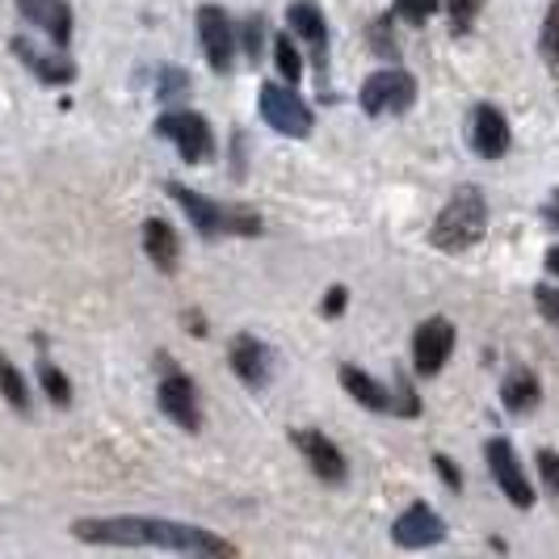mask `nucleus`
<instances>
[{"mask_svg": "<svg viewBox=\"0 0 559 559\" xmlns=\"http://www.w3.org/2000/svg\"><path fill=\"white\" fill-rule=\"evenodd\" d=\"M168 194L177 198V206L190 215V224L211 240V236H224V231H240V236H257L261 231V219L249 215V211H224L219 202L202 198L198 190H186L181 181H168Z\"/></svg>", "mask_w": 559, "mask_h": 559, "instance_id": "obj_3", "label": "nucleus"}, {"mask_svg": "<svg viewBox=\"0 0 559 559\" xmlns=\"http://www.w3.org/2000/svg\"><path fill=\"white\" fill-rule=\"evenodd\" d=\"M538 472H543V484L559 492V454L556 450H538Z\"/></svg>", "mask_w": 559, "mask_h": 559, "instance_id": "obj_27", "label": "nucleus"}, {"mask_svg": "<svg viewBox=\"0 0 559 559\" xmlns=\"http://www.w3.org/2000/svg\"><path fill=\"white\" fill-rule=\"evenodd\" d=\"M261 118H265L278 135H290V140H308L311 135V110L295 88L261 84Z\"/></svg>", "mask_w": 559, "mask_h": 559, "instance_id": "obj_4", "label": "nucleus"}, {"mask_svg": "<svg viewBox=\"0 0 559 559\" xmlns=\"http://www.w3.org/2000/svg\"><path fill=\"white\" fill-rule=\"evenodd\" d=\"M231 370H236L249 388H265V383H270V345L257 341L252 333H240L231 341Z\"/></svg>", "mask_w": 559, "mask_h": 559, "instance_id": "obj_14", "label": "nucleus"}, {"mask_svg": "<svg viewBox=\"0 0 559 559\" xmlns=\"http://www.w3.org/2000/svg\"><path fill=\"white\" fill-rule=\"evenodd\" d=\"M501 400L513 417H526V413L538 408V379H534L531 370H513V374L504 379Z\"/></svg>", "mask_w": 559, "mask_h": 559, "instance_id": "obj_20", "label": "nucleus"}, {"mask_svg": "<svg viewBox=\"0 0 559 559\" xmlns=\"http://www.w3.org/2000/svg\"><path fill=\"white\" fill-rule=\"evenodd\" d=\"M143 249H147V257H152L165 274L177 270V231H173L165 219H147V224H143Z\"/></svg>", "mask_w": 559, "mask_h": 559, "instance_id": "obj_19", "label": "nucleus"}, {"mask_svg": "<svg viewBox=\"0 0 559 559\" xmlns=\"http://www.w3.org/2000/svg\"><path fill=\"white\" fill-rule=\"evenodd\" d=\"M17 9H22L26 22L47 29L56 47H68V38H72V9L63 0H17Z\"/></svg>", "mask_w": 559, "mask_h": 559, "instance_id": "obj_15", "label": "nucleus"}, {"mask_svg": "<svg viewBox=\"0 0 559 559\" xmlns=\"http://www.w3.org/2000/svg\"><path fill=\"white\" fill-rule=\"evenodd\" d=\"M433 467H438V476L447 479V488H454V492H459V488H463V476H459V467H454V463H450L447 454H433Z\"/></svg>", "mask_w": 559, "mask_h": 559, "instance_id": "obj_29", "label": "nucleus"}, {"mask_svg": "<svg viewBox=\"0 0 559 559\" xmlns=\"http://www.w3.org/2000/svg\"><path fill=\"white\" fill-rule=\"evenodd\" d=\"M472 147H476L484 160H501L504 152H509V122L488 102L476 106V114H472Z\"/></svg>", "mask_w": 559, "mask_h": 559, "instance_id": "obj_13", "label": "nucleus"}, {"mask_svg": "<svg viewBox=\"0 0 559 559\" xmlns=\"http://www.w3.org/2000/svg\"><path fill=\"white\" fill-rule=\"evenodd\" d=\"M341 388L354 395L362 408H370V413H388L392 408V395H388V388L383 383H374L366 370H358V366H341Z\"/></svg>", "mask_w": 559, "mask_h": 559, "instance_id": "obj_17", "label": "nucleus"}, {"mask_svg": "<svg viewBox=\"0 0 559 559\" xmlns=\"http://www.w3.org/2000/svg\"><path fill=\"white\" fill-rule=\"evenodd\" d=\"M156 135H165V140L177 143L181 160H190V165H206V160L215 156V135H211V127H206L202 114H190V110L165 114V118L156 122Z\"/></svg>", "mask_w": 559, "mask_h": 559, "instance_id": "obj_5", "label": "nucleus"}, {"mask_svg": "<svg viewBox=\"0 0 559 559\" xmlns=\"http://www.w3.org/2000/svg\"><path fill=\"white\" fill-rule=\"evenodd\" d=\"M484 454H488V472H492V479L501 484V492L509 497V504L531 509L534 488H531V479H526V467H522V459H518L513 442H509V438H492Z\"/></svg>", "mask_w": 559, "mask_h": 559, "instance_id": "obj_7", "label": "nucleus"}, {"mask_svg": "<svg viewBox=\"0 0 559 559\" xmlns=\"http://www.w3.org/2000/svg\"><path fill=\"white\" fill-rule=\"evenodd\" d=\"M417 102V81L404 68H383L362 84V110L366 114H404Z\"/></svg>", "mask_w": 559, "mask_h": 559, "instance_id": "obj_6", "label": "nucleus"}, {"mask_svg": "<svg viewBox=\"0 0 559 559\" xmlns=\"http://www.w3.org/2000/svg\"><path fill=\"white\" fill-rule=\"evenodd\" d=\"M13 51H17V59L26 63L29 72L38 76V81L47 84H68L72 76H76V68L68 63V59H56V56H43L34 43H26V38H13Z\"/></svg>", "mask_w": 559, "mask_h": 559, "instance_id": "obj_16", "label": "nucleus"}, {"mask_svg": "<svg viewBox=\"0 0 559 559\" xmlns=\"http://www.w3.org/2000/svg\"><path fill=\"white\" fill-rule=\"evenodd\" d=\"M484 227H488V202H484V194H479L476 186H467V190H459L442 206V215H438V224L429 231V240H433V249L442 252H463L472 249V245H479Z\"/></svg>", "mask_w": 559, "mask_h": 559, "instance_id": "obj_2", "label": "nucleus"}, {"mask_svg": "<svg viewBox=\"0 0 559 559\" xmlns=\"http://www.w3.org/2000/svg\"><path fill=\"white\" fill-rule=\"evenodd\" d=\"M547 270H551V274H556V278H559V249L547 252Z\"/></svg>", "mask_w": 559, "mask_h": 559, "instance_id": "obj_33", "label": "nucleus"}, {"mask_svg": "<svg viewBox=\"0 0 559 559\" xmlns=\"http://www.w3.org/2000/svg\"><path fill=\"white\" fill-rule=\"evenodd\" d=\"M0 392L4 400L17 408V413H29V395H26V379L17 374V366L9 362V358H0Z\"/></svg>", "mask_w": 559, "mask_h": 559, "instance_id": "obj_21", "label": "nucleus"}, {"mask_svg": "<svg viewBox=\"0 0 559 559\" xmlns=\"http://www.w3.org/2000/svg\"><path fill=\"white\" fill-rule=\"evenodd\" d=\"M274 59H278V72H282V76H286L290 84H295L299 76H304V59H299V51H295L290 34H282L278 43H274Z\"/></svg>", "mask_w": 559, "mask_h": 559, "instance_id": "obj_24", "label": "nucleus"}, {"mask_svg": "<svg viewBox=\"0 0 559 559\" xmlns=\"http://www.w3.org/2000/svg\"><path fill=\"white\" fill-rule=\"evenodd\" d=\"M286 22H290V29H295L299 38H308L311 47H316V56H324V47H329V26H324V13H320L311 0H295V4L286 9Z\"/></svg>", "mask_w": 559, "mask_h": 559, "instance_id": "obj_18", "label": "nucleus"}, {"mask_svg": "<svg viewBox=\"0 0 559 559\" xmlns=\"http://www.w3.org/2000/svg\"><path fill=\"white\" fill-rule=\"evenodd\" d=\"M547 219H551V224L559 227V190L551 194V202H547Z\"/></svg>", "mask_w": 559, "mask_h": 559, "instance_id": "obj_32", "label": "nucleus"}, {"mask_svg": "<svg viewBox=\"0 0 559 559\" xmlns=\"http://www.w3.org/2000/svg\"><path fill=\"white\" fill-rule=\"evenodd\" d=\"M290 438H295V447L304 450L308 467L324 479V484H341V479H345V472H349V467H345V454H341L320 429H295Z\"/></svg>", "mask_w": 559, "mask_h": 559, "instance_id": "obj_11", "label": "nucleus"}, {"mask_svg": "<svg viewBox=\"0 0 559 559\" xmlns=\"http://www.w3.org/2000/svg\"><path fill=\"white\" fill-rule=\"evenodd\" d=\"M72 534L84 543H122V547H165L177 556H236V547L219 534L168 522V518H81Z\"/></svg>", "mask_w": 559, "mask_h": 559, "instance_id": "obj_1", "label": "nucleus"}, {"mask_svg": "<svg viewBox=\"0 0 559 559\" xmlns=\"http://www.w3.org/2000/svg\"><path fill=\"white\" fill-rule=\"evenodd\" d=\"M341 311H345V286H333L324 299V316H341Z\"/></svg>", "mask_w": 559, "mask_h": 559, "instance_id": "obj_31", "label": "nucleus"}, {"mask_svg": "<svg viewBox=\"0 0 559 559\" xmlns=\"http://www.w3.org/2000/svg\"><path fill=\"white\" fill-rule=\"evenodd\" d=\"M38 379H43V392L56 400L59 408H68L72 404V383H68V374L51 362H38Z\"/></svg>", "mask_w": 559, "mask_h": 559, "instance_id": "obj_22", "label": "nucleus"}, {"mask_svg": "<svg viewBox=\"0 0 559 559\" xmlns=\"http://www.w3.org/2000/svg\"><path fill=\"white\" fill-rule=\"evenodd\" d=\"M450 349H454V324H450L447 316L425 320L417 336H413V362H417L420 374H438L447 366Z\"/></svg>", "mask_w": 559, "mask_h": 559, "instance_id": "obj_9", "label": "nucleus"}, {"mask_svg": "<svg viewBox=\"0 0 559 559\" xmlns=\"http://www.w3.org/2000/svg\"><path fill=\"white\" fill-rule=\"evenodd\" d=\"M245 51H249L252 59L261 51V17H249V22H245Z\"/></svg>", "mask_w": 559, "mask_h": 559, "instance_id": "obj_30", "label": "nucleus"}, {"mask_svg": "<svg viewBox=\"0 0 559 559\" xmlns=\"http://www.w3.org/2000/svg\"><path fill=\"white\" fill-rule=\"evenodd\" d=\"M156 400H160V408H165L181 429H190V433L202 429V408H198L194 383H190L186 374H165V383H160Z\"/></svg>", "mask_w": 559, "mask_h": 559, "instance_id": "obj_12", "label": "nucleus"}, {"mask_svg": "<svg viewBox=\"0 0 559 559\" xmlns=\"http://www.w3.org/2000/svg\"><path fill=\"white\" fill-rule=\"evenodd\" d=\"M543 59H547L551 76H559V0L547 9V22H543Z\"/></svg>", "mask_w": 559, "mask_h": 559, "instance_id": "obj_23", "label": "nucleus"}, {"mask_svg": "<svg viewBox=\"0 0 559 559\" xmlns=\"http://www.w3.org/2000/svg\"><path fill=\"white\" fill-rule=\"evenodd\" d=\"M476 13H479V0H450V22H454L459 34H463V29H472Z\"/></svg>", "mask_w": 559, "mask_h": 559, "instance_id": "obj_26", "label": "nucleus"}, {"mask_svg": "<svg viewBox=\"0 0 559 559\" xmlns=\"http://www.w3.org/2000/svg\"><path fill=\"white\" fill-rule=\"evenodd\" d=\"M198 38H202V51H206V63L215 72H231V59H236V34H231V22L219 4H202L198 9Z\"/></svg>", "mask_w": 559, "mask_h": 559, "instance_id": "obj_8", "label": "nucleus"}, {"mask_svg": "<svg viewBox=\"0 0 559 559\" xmlns=\"http://www.w3.org/2000/svg\"><path fill=\"white\" fill-rule=\"evenodd\" d=\"M534 304H538V311H543L551 324H559V295L551 286H534Z\"/></svg>", "mask_w": 559, "mask_h": 559, "instance_id": "obj_28", "label": "nucleus"}, {"mask_svg": "<svg viewBox=\"0 0 559 559\" xmlns=\"http://www.w3.org/2000/svg\"><path fill=\"white\" fill-rule=\"evenodd\" d=\"M438 9V0H395V13L404 17V22H413V26H425V17Z\"/></svg>", "mask_w": 559, "mask_h": 559, "instance_id": "obj_25", "label": "nucleus"}, {"mask_svg": "<svg viewBox=\"0 0 559 559\" xmlns=\"http://www.w3.org/2000/svg\"><path fill=\"white\" fill-rule=\"evenodd\" d=\"M392 538L400 547H433L447 538V522L429 509V504H408L392 526Z\"/></svg>", "mask_w": 559, "mask_h": 559, "instance_id": "obj_10", "label": "nucleus"}]
</instances>
